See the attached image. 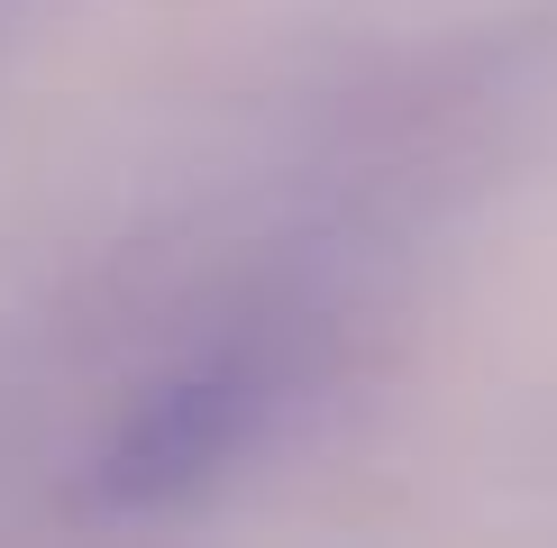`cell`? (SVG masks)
I'll return each instance as SVG.
<instances>
[{"instance_id":"6da1fadb","label":"cell","mask_w":557,"mask_h":548,"mask_svg":"<svg viewBox=\"0 0 557 548\" xmlns=\"http://www.w3.org/2000/svg\"><path fill=\"white\" fill-rule=\"evenodd\" d=\"M293 394H301V338L293 329H228L211 348H193L174 375H156L120 411L110 448L91 457V502L101 512L193 502L284 421Z\"/></svg>"}]
</instances>
